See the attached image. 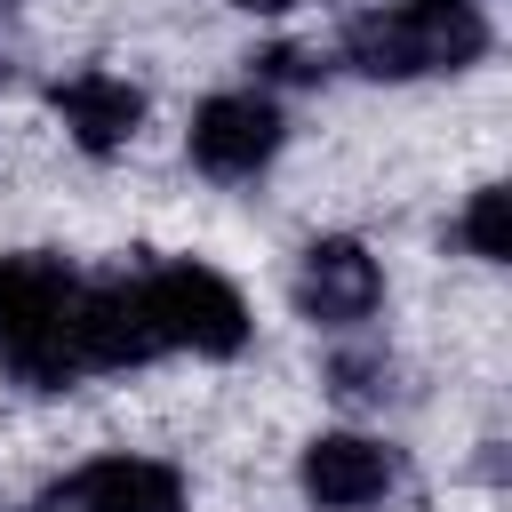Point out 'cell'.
Listing matches in <instances>:
<instances>
[{"label":"cell","mask_w":512,"mask_h":512,"mask_svg":"<svg viewBox=\"0 0 512 512\" xmlns=\"http://www.w3.org/2000/svg\"><path fill=\"white\" fill-rule=\"evenodd\" d=\"M296 312H304L312 328H328V336H360V328L384 312V264H376L360 240H344V232L312 240V248L296 256Z\"/></svg>","instance_id":"obj_5"},{"label":"cell","mask_w":512,"mask_h":512,"mask_svg":"<svg viewBox=\"0 0 512 512\" xmlns=\"http://www.w3.org/2000/svg\"><path fill=\"white\" fill-rule=\"evenodd\" d=\"M328 392H336V400H384V392H392V360L344 344V352H328Z\"/></svg>","instance_id":"obj_11"},{"label":"cell","mask_w":512,"mask_h":512,"mask_svg":"<svg viewBox=\"0 0 512 512\" xmlns=\"http://www.w3.org/2000/svg\"><path fill=\"white\" fill-rule=\"evenodd\" d=\"M72 352H80V376L160 360V336L144 320L136 280H80V296H72Z\"/></svg>","instance_id":"obj_8"},{"label":"cell","mask_w":512,"mask_h":512,"mask_svg":"<svg viewBox=\"0 0 512 512\" xmlns=\"http://www.w3.org/2000/svg\"><path fill=\"white\" fill-rule=\"evenodd\" d=\"M504 208H512V192H504V184H480V192L464 200V216H456V240H464V248H472L480 264H504V256H512Z\"/></svg>","instance_id":"obj_10"},{"label":"cell","mask_w":512,"mask_h":512,"mask_svg":"<svg viewBox=\"0 0 512 512\" xmlns=\"http://www.w3.org/2000/svg\"><path fill=\"white\" fill-rule=\"evenodd\" d=\"M32 512H184V472L160 456H88L32 496Z\"/></svg>","instance_id":"obj_6"},{"label":"cell","mask_w":512,"mask_h":512,"mask_svg":"<svg viewBox=\"0 0 512 512\" xmlns=\"http://www.w3.org/2000/svg\"><path fill=\"white\" fill-rule=\"evenodd\" d=\"M488 56L480 0H392L344 24V64L368 80H432Z\"/></svg>","instance_id":"obj_1"},{"label":"cell","mask_w":512,"mask_h":512,"mask_svg":"<svg viewBox=\"0 0 512 512\" xmlns=\"http://www.w3.org/2000/svg\"><path fill=\"white\" fill-rule=\"evenodd\" d=\"M48 96H56L64 136H72L88 160L128 152V144H136V128H144V88H136V80H120V72H104V64H88V72L56 80Z\"/></svg>","instance_id":"obj_9"},{"label":"cell","mask_w":512,"mask_h":512,"mask_svg":"<svg viewBox=\"0 0 512 512\" xmlns=\"http://www.w3.org/2000/svg\"><path fill=\"white\" fill-rule=\"evenodd\" d=\"M320 72H328L320 48H264V56H256V80H288V88H304V80H320Z\"/></svg>","instance_id":"obj_12"},{"label":"cell","mask_w":512,"mask_h":512,"mask_svg":"<svg viewBox=\"0 0 512 512\" xmlns=\"http://www.w3.org/2000/svg\"><path fill=\"white\" fill-rule=\"evenodd\" d=\"M72 296L80 272L64 256H0V368L32 392H64L80 376L72 352Z\"/></svg>","instance_id":"obj_2"},{"label":"cell","mask_w":512,"mask_h":512,"mask_svg":"<svg viewBox=\"0 0 512 512\" xmlns=\"http://www.w3.org/2000/svg\"><path fill=\"white\" fill-rule=\"evenodd\" d=\"M136 296H144V320H152L160 352L232 360V352L248 344V328H256V320H248V296H240L224 272L192 264V256H168V264L136 272Z\"/></svg>","instance_id":"obj_3"},{"label":"cell","mask_w":512,"mask_h":512,"mask_svg":"<svg viewBox=\"0 0 512 512\" xmlns=\"http://www.w3.org/2000/svg\"><path fill=\"white\" fill-rule=\"evenodd\" d=\"M280 144H288V112H280L272 88H224V96H208V104L192 112V128H184L192 168L216 176V184L264 176V168L280 160Z\"/></svg>","instance_id":"obj_4"},{"label":"cell","mask_w":512,"mask_h":512,"mask_svg":"<svg viewBox=\"0 0 512 512\" xmlns=\"http://www.w3.org/2000/svg\"><path fill=\"white\" fill-rule=\"evenodd\" d=\"M232 8H248V16H288L296 0H232Z\"/></svg>","instance_id":"obj_13"},{"label":"cell","mask_w":512,"mask_h":512,"mask_svg":"<svg viewBox=\"0 0 512 512\" xmlns=\"http://www.w3.org/2000/svg\"><path fill=\"white\" fill-rule=\"evenodd\" d=\"M400 480V456L368 432H312L296 456V488L312 512H376Z\"/></svg>","instance_id":"obj_7"},{"label":"cell","mask_w":512,"mask_h":512,"mask_svg":"<svg viewBox=\"0 0 512 512\" xmlns=\"http://www.w3.org/2000/svg\"><path fill=\"white\" fill-rule=\"evenodd\" d=\"M0 8H16V0H0Z\"/></svg>","instance_id":"obj_14"}]
</instances>
